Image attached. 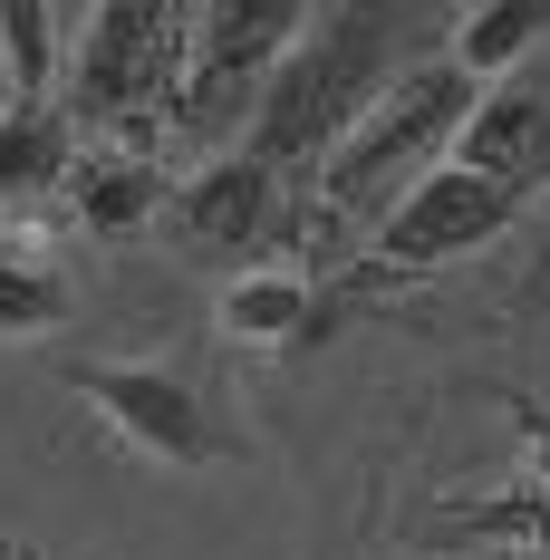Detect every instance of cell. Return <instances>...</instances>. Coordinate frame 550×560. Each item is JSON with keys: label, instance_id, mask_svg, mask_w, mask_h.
<instances>
[{"label": "cell", "instance_id": "6da1fadb", "mask_svg": "<svg viewBox=\"0 0 550 560\" xmlns=\"http://www.w3.org/2000/svg\"><path fill=\"white\" fill-rule=\"evenodd\" d=\"M464 116H473V78H464L454 58H425V68H406L386 97H367V116L319 155V213H300V252H309V232L386 213V194L406 203V194L435 174V155L464 136Z\"/></svg>", "mask_w": 550, "mask_h": 560}, {"label": "cell", "instance_id": "7a4b0ae2", "mask_svg": "<svg viewBox=\"0 0 550 560\" xmlns=\"http://www.w3.org/2000/svg\"><path fill=\"white\" fill-rule=\"evenodd\" d=\"M367 88H377V20L367 10H309V30L290 39V58L271 68L261 107H251V165H309L329 155L338 136L367 116Z\"/></svg>", "mask_w": 550, "mask_h": 560}, {"label": "cell", "instance_id": "3957f363", "mask_svg": "<svg viewBox=\"0 0 550 560\" xmlns=\"http://www.w3.org/2000/svg\"><path fill=\"white\" fill-rule=\"evenodd\" d=\"M174 68H184V10L155 0H97L78 10V68H68V107L126 155H155V107H174Z\"/></svg>", "mask_w": 550, "mask_h": 560}, {"label": "cell", "instance_id": "277c9868", "mask_svg": "<svg viewBox=\"0 0 550 560\" xmlns=\"http://www.w3.org/2000/svg\"><path fill=\"white\" fill-rule=\"evenodd\" d=\"M309 30V0H213V10H184V68H174V116L184 126H213L261 68L290 58V39Z\"/></svg>", "mask_w": 550, "mask_h": 560}, {"label": "cell", "instance_id": "5b68a950", "mask_svg": "<svg viewBox=\"0 0 550 560\" xmlns=\"http://www.w3.org/2000/svg\"><path fill=\"white\" fill-rule=\"evenodd\" d=\"M512 213H522V194H502V184H483V174H464V165H435L406 203H386L377 242H367V271L377 280L444 271V261L483 252L493 232H512Z\"/></svg>", "mask_w": 550, "mask_h": 560}, {"label": "cell", "instance_id": "8992f818", "mask_svg": "<svg viewBox=\"0 0 550 560\" xmlns=\"http://www.w3.org/2000/svg\"><path fill=\"white\" fill-rule=\"evenodd\" d=\"M78 396H87V406H97V416H107L136 454H155V464H174V474L213 464L203 396L184 387L174 368H126V358H107V368H78Z\"/></svg>", "mask_w": 550, "mask_h": 560}, {"label": "cell", "instance_id": "52a82bcc", "mask_svg": "<svg viewBox=\"0 0 550 560\" xmlns=\"http://www.w3.org/2000/svg\"><path fill=\"white\" fill-rule=\"evenodd\" d=\"M454 165L483 174V184H502V194L550 184V68L493 78V97L464 116V136H454Z\"/></svg>", "mask_w": 550, "mask_h": 560}, {"label": "cell", "instance_id": "ba28073f", "mask_svg": "<svg viewBox=\"0 0 550 560\" xmlns=\"http://www.w3.org/2000/svg\"><path fill=\"white\" fill-rule=\"evenodd\" d=\"M271 203H280V174L271 165L222 155V165H203L194 184H174V194H165V232L184 242V252H203V261H232L242 242L271 232Z\"/></svg>", "mask_w": 550, "mask_h": 560}, {"label": "cell", "instance_id": "9c48e42d", "mask_svg": "<svg viewBox=\"0 0 550 560\" xmlns=\"http://www.w3.org/2000/svg\"><path fill=\"white\" fill-rule=\"evenodd\" d=\"M78 290H68V232L49 213L0 223V338H49L68 329Z\"/></svg>", "mask_w": 550, "mask_h": 560}, {"label": "cell", "instance_id": "30bf717a", "mask_svg": "<svg viewBox=\"0 0 550 560\" xmlns=\"http://www.w3.org/2000/svg\"><path fill=\"white\" fill-rule=\"evenodd\" d=\"M222 338L232 348H300V338H329L338 329V300L309 271H242L222 290Z\"/></svg>", "mask_w": 550, "mask_h": 560}, {"label": "cell", "instance_id": "8fae6325", "mask_svg": "<svg viewBox=\"0 0 550 560\" xmlns=\"http://www.w3.org/2000/svg\"><path fill=\"white\" fill-rule=\"evenodd\" d=\"M68 194H78V223L87 232H136L165 213V174L155 155H126V145H87L68 165Z\"/></svg>", "mask_w": 550, "mask_h": 560}, {"label": "cell", "instance_id": "7c38bea8", "mask_svg": "<svg viewBox=\"0 0 550 560\" xmlns=\"http://www.w3.org/2000/svg\"><path fill=\"white\" fill-rule=\"evenodd\" d=\"M68 165H78V136L58 107H0V203L68 184Z\"/></svg>", "mask_w": 550, "mask_h": 560}, {"label": "cell", "instance_id": "4fadbf2b", "mask_svg": "<svg viewBox=\"0 0 550 560\" xmlns=\"http://www.w3.org/2000/svg\"><path fill=\"white\" fill-rule=\"evenodd\" d=\"M541 30H550V0H483V10L454 20V68L464 78H512L541 49Z\"/></svg>", "mask_w": 550, "mask_h": 560}, {"label": "cell", "instance_id": "5bb4252c", "mask_svg": "<svg viewBox=\"0 0 550 560\" xmlns=\"http://www.w3.org/2000/svg\"><path fill=\"white\" fill-rule=\"evenodd\" d=\"M78 10H49V0H0V68H10V107H49L58 78V30Z\"/></svg>", "mask_w": 550, "mask_h": 560}, {"label": "cell", "instance_id": "9a60e30c", "mask_svg": "<svg viewBox=\"0 0 550 560\" xmlns=\"http://www.w3.org/2000/svg\"><path fill=\"white\" fill-rule=\"evenodd\" d=\"M444 532H483V541H512L522 560H550V493H493V503H454Z\"/></svg>", "mask_w": 550, "mask_h": 560}, {"label": "cell", "instance_id": "2e32d148", "mask_svg": "<svg viewBox=\"0 0 550 560\" xmlns=\"http://www.w3.org/2000/svg\"><path fill=\"white\" fill-rule=\"evenodd\" d=\"M0 560H30V551H20V541H0Z\"/></svg>", "mask_w": 550, "mask_h": 560}]
</instances>
